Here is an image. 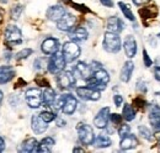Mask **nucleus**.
<instances>
[{
	"label": "nucleus",
	"mask_w": 160,
	"mask_h": 153,
	"mask_svg": "<svg viewBox=\"0 0 160 153\" xmlns=\"http://www.w3.org/2000/svg\"><path fill=\"white\" fill-rule=\"evenodd\" d=\"M86 85L98 89V90H103L106 89L107 84L110 83V76L107 73V71H105L103 68H100L98 71H94L92 74L89 76L86 80Z\"/></svg>",
	"instance_id": "1"
},
{
	"label": "nucleus",
	"mask_w": 160,
	"mask_h": 153,
	"mask_svg": "<svg viewBox=\"0 0 160 153\" xmlns=\"http://www.w3.org/2000/svg\"><path fill=\"white\" fill-rule=\"evenodd\" d=\"M102 46H103V50L108 53H118L122 47V42H121L118 34L111 32V31L105 32Z\"/></svg>",
	"instance_id": "2"
},
{
	"label": "nucleus",
	"mask_w": 160,
	"mask_h": 153,
	"mask_svg": "<svg viewBox=\"0 0 160 153\" xmlns=\"http://www.w3.org/2000/svg\"><path fill=\"white\" fill-rule=\"evenodd\" d=\"M62 53L65 58L67 63H73L74 61H77L80 57L81 48H80V46H78V42H74V41L70 40V41H67L63 45Z\"/></svg>",
	"instance_id": "3"
},
{
	"label": "nucleus",
	"mask_w": 160,
	"mask_h": 153,
	"mask_svg": "<svg viewBox=\"0 0 160 153\" xmlns=\"http://www.w3.org/2000/svg\"><path fill=\"white\" fill-rule=\"evenodd\" d=\"M65 64H67V61H65V58L63 56V53L57 52V53L52 55L51 58L48 59V62H47V69H48V72L51 74L57 76L62 71H64Z\"/></svg>",
	"instance_id": "4"
},
{
	"label": "nucleus",
	"mask_w": 160,
	"mask_h": 153,
	"mask_svg": "<svg viewBox=\"0 0 160 153\" xmlns=\"http://www.w3.org/2000/svg\"><path fill=\"white\" fill-rule=\"evenodd\" d=\"M77 131H78V136H79V141L82 145H85V146L94 145L95 134H94V129L90 125L80 122L77 126Z\"/></svg>",
	"instance_id": "5"
},
{
	"label": "nucleus",
	"mask_w": 160,
	"mask_h": 153,
	"mask_svg": "<svg viewBox=\"0 0 160 153\" xmlns=\"http://www.w3.org/2000/svg\"><path fill=\"white\" fill-rule=\"evenodd\" d=\"M4 40H5L6 45H9V46L21 45V43H22V32H21V30L18 26H15V25H9V26L5 29Z\"/></svg>",
	"instance_id": "6"
},
{
	"label": "nucleus",
	"mask_w": 160,
	"mask_h": 153,
	"mask_svg": "<svg viewBox=\"0 0 160 153\" xmlns=\"http://www.w3.org/2000/svg\"><path fill=\"white\" fill-rule=\"evenodd\" d=\"M75 83H77V76L70 71H62L57 74V84L63 90L74 88Z\"/></svg>",
	"instance_id": "7"
},
{
	"label": "nucleus",
	"mask_w": 160,
	"mask_h": 153,
	"mask_svg": "<svg viewBox=\"0 0 160 153\" xmlns=\"http://www.w3.org/2000/svg\"><path fill=\"white\" fill-rule=\"evenodd\" d=\"M75 93L79 96L81 100L85 101H98L101 98V92L98 89H94L89 85L85 87H77L75 88Z\"/></svg>",
	"instance_id": "8"
},
{
	"label": "nucleus",
	"mask_w": 160,
	"mask_h": 153,
	"mask_svg": "<svg viewBox=\"0 0 160 153\" xmlns=\"http://www.w3.org/2000/svg\"><path fill=\"white\" fill-rule=\"evenodd\" d=\"M25 100L31 109H38L42 105V92L38 88H30L25 93Z\"/></svg>",
	"instance_id": "9"
},
{
	"label": "nucleus",
	"mask_w": 160,
	"mask_h": 153,
	"mask_svg": "<svg viewBox=\"0 0 160 153\" xmlns=\"http://www.w3.org/2000/svg\"><path fill=\"white\" fill-rule=\"evenodd\" d=\"M60 43L58 38L56 37H47L41 45V51L46 56H52L57 52H59Z\"/></svg>",
	"instance_id": "10"
},
{
	"label": "nucleus",
	"mask_w": 160,
	"mask_h": 153,
	"mask_svg": "<svg viewBox=\"0 0 160 153\" xmlns=\"http://www.w3.org/2000/svg\"><path fill=\"white\" fill-rule=\"evenodd\" d=\"M75 22H77V18L72 14L65 13L64 16L57 21V29L59 31H64V32H69L72 29L75 27Z\"/></svg>",
	"instance_id": "11"
},
{
	"label": "nucleus",
	"mask_w": 160,
	"mask_h": 153,
	"mask_svg": "<svg viewBox=\"0 0 160 153\" xmlns=\"http://www.w3.org/2000/svg\"><path fill=\"white\" fill-rule=\"evenodd\" d=\"M110 108L105 106L102 108L100 111L98 113V115L94 117V125L98 129H106L107 124L110 121Z\"/></svg>",
	"instance_id": "12"
},
{
	"label": "nucleus",
	"mask_w": 160,
	"mask_h": 153,
	"mask_svg": "<svg viewBox=\"0 0 160 153\" xmlns=\"http://www.w3.org/2000/svg\"><path fill=\"white\" fill-rule=\"evenodd\" d=\"M123 48H124L126 56L129 58V59L136 57L137 51H138V46H137V41H136L134 36L128 35L127 37L124 38V41H123Z\"/></svg>",
	"instance_id": "13"
},
{
	"label": "nucleus",
	"mask_w": 160,
	"mask_h": 153,
	"mask_svg": "<svg viewBox=\"0 0 160 153\" xmlns=\"http://www.w3.org/2000/svg\"><path fill=\"white\" fill-rule=\"evenodd\" d=\"M92 72L94 71H92L91 66H88L85 62H78L77 66H74V68H73V73L75 74V76H79L82 80H86L92 74Z\"/></svg>",
	"instance_id": "14"
},
{
	"label": "nucleus",
	"mask_w": 160,
	"mask_h": 153,
	"mask_svg": "<svg viewBox=\"0 0 160 153\" xmlns=\"http://www.w3.org/2000/svg\"><path fill=\"white\" fill-rule=\"evenodd\" d=\"M78 108V100L72 94H65V100L62 108V113L64 115H73Z\"/></svg>",
	"instance_id": "15"
},
{
	"label": "nucleus",
	"mask_w": 160,
	"mask_h": 153,
	"mask_svg": "<svg viewBox=\"0 0 160 153\" xmlns=\"http://www.w3.org/2000/svg\"><path fill=\"white\" fill-rule=\"evenodd\" d=\"M31 129L35 134L41 135L47 131L48 129V122H46L40 115H33L31 117Z\"/></svg>",
	"instance_id": "16"
},
{
	"label": "nucleus",
	"mask_w": 160,
	"mask_h": 153,
	"mask_svg": "<svg viewBox=\"0 0 160 153\" xmlns=\"http://www.w3.org/2000/svg\"><path fill=\"white\" fill-rule=\"evenodd\" d=\"M68 34H69V38L72 41H74V42H84L89 37L88 30L85 27H82V26H75Z\"/></svg>",
	"instance_id": "17"
},
{
	"label": "nucleus",
	"mask_w": 160,
	"mask_h": 153,
	"mask_svg": "<svg viewBox=\"0 0 160 153\" xmlns=\"http://www.w3.org/2000/svg\"><path fill=\"white\" fill-rule=\"evenodd\" d=\"M65 13L67 11H65V8L64 6H62V5H53V6H49L48 8V10L46 13V16H47L48 20L57 22V21H59L64 16Z\"/></svg>",
	"instance_id": "18"
},
{
	"label": "nucleus",
	"mask_w": 160,
	"mask_h": 153,
	"mask_svg": "<svg viewBox=\"0 0 160 153\" xmlns=\"http://www.w3.org/2000/svg\"><path fill=\"white\" fill-rule=\"evenodd\" d=\"M124 22L118 18V16H111L108 18L106 21V27L108 31L111 32H116V34H120L124 30Z\"/></svg>",
	"instance_id": "19"
},
{
	"label": "nucleus",
	"mask_w": 160,
	"mask_h": 153,
	"mask_svg": "<svg viewBox=\"0 0 160 153\" xmlns=\"http://www.w3.org/2000/svg\"><path fill=\"white\" fill-rule=\"evenodd\" d=\"M15 76V69L11 66H1L0 67V84H8Z\"/></svg>",
	"instance_id": "20"
},
{
	"label": "nucleus",
	"mask_w": 160,
	"mask_h": 153,
	"mask_svg": "<svg viewBox=\"0 0 160 153\" xmlns=\"http://www.w3.org/2000/svg\"><path fill=\"white\" fill-rule=\"evenodd\" d=\"M138 145V140L134 135L132 134H128L127 136L122 137L121 138V142H120V148L122 151H127V150H132L134 147H137Z\"/></svg>",
	"instance_id": "21"
},
{
	"label": "nucleus",
	"mask_w": 160,
	"mask_h": 153,
	"mask_svg": "<svg viewBox=\"0 0 160 153\" xmlns=\"http://www.w3.org/2000/svg\"><path fill=\"white\" fill-rule=\"evenodd\" d=\"M134 72V63L132 61H127L124 62L122 69H121V76L120 79L123 82V83H128L132 78V74Z\"/></svg>",
	"instance_id": "22"
},
{
	"label": "nucleus",
	"mask_w": 160,
	"mask_h": 153,
	"mask_svg": "<svg viewBox=\"0 0 160 153\" xmlns=\"http://www.w3.org/2000/svg\"><path fill=\"white\" fill-rule=\"evenodd\" d=\"M56 98H57V96H56V92H54L51 87H46L44 90L42 92V104H43L46 108L53 106Z\"/></svg>",
	"instance_id": "23"
},
{
	"label": "nucleus",
	"mask_w": 160,
	"mask_h": 153,
	"mask_svg": "<svg viewBox=\"0 0 160 153\" xmlns=\"http://www.w3.org/2000/svg\"><path fill=\"white\" fill-rule=\"evenodd\" d=\"M149 122L157 132H160V106L152 108L149 113Z\"/></svg>",
	"instance_id": "24"
},
{
	"label": "nucleus",
	"mask_w": 160,
	"mask_h": 153,
	"mask_svg": "<svg viewBox=\"0 0 160 153\" xmlns=\"http://www.w3.org/2000/svg\"><path fill=\"white\" fill-rule=\"evenodd\" d=\"M38 145L40 142L36 140V138H27L25 140L20 146V152H27V153H32V152H37V148H38Z\"/></svg>",
	"instance_id": "25"
},
{
	"label": "nucleus",
	"mask_w": 160,
	"mask_h": 153,
	"mask_svg": "<svg viewBox=\"0 0 160 153\" xmlns=\"http://www.w3.org/2000/svg\"><path fill=\"white\" fill-rule=\"evenodd\" d=\"M56 145V141H54V138L53 137H44L42 141L40 142V145H38V148H37V152H51L52 151V148H53V146Z\"/></svg>",
	"instance_id": "26"
},
{
	"label": "nucleus",
	"mask_w": 160,
	"mask_h": 153,
	"mask_svg": "<svg viewBox=\"0 0 160 153\" xmlns=\"http://www.w3.org/2000/svg\"><path fill=\"white\" fill-rule=\"evenodd\" d=\"M112 145V140L108 135L106 134H100L98 137H95V141H94V146L98 147V148H107Z\"/></svg>",
	"instance_id": "27"
},
{
	"label": "nucleus",
	"mask_w": 160,
	"mask_h": 153,
	"mask_svg": "<svg viewBox=\"0 0 160 153\" xmlns=\"http://www.w3.org/2000/svg\"><path fill=\"white\" fill-rule=\"evenodd\" d=\"M122 116L126 121H133L136 119V110L133 109L132 105L129 104H126L123 110H122Z\"/></svg>",
	"instance_id": "28"
},
{
	"label": "nucleus",
	"mask_w": 160,
	"mask_h": 153,
	"mask_svg": "<svg viewBox=\"0 0 160 153\" xmlns=\"http://www.w3.org/2000/svg\"><path fill=\"white\" fill-rule=\"evenodd\" d=\"M118 6H120L121 11H122V14L124 15L126 19H128L129 21H134V20H136V18H134V15H133V13H132L129 5L124 4L123 1H120V3H118Z\"/></svg>",
	"instance_id": "29"
},
{
	"label": "nucleus",
	"mask_w": 160,
	"mask_h": 153,
	"mask_svg": "<svg viewBox=\"0 0 160 153\" xmlns=\"http://www.w3.org/2000/svg\"><path fill=\"white\" fill-rule=\"evenodd\" d=\"M139 14L142 15L143 20L153 19V18H155V16L158 15V11H157V9H154V8H144V9H140Z\"/></svg>",
	"instance_id": "30"
},
{
	"label": "nucleus",
	"mask_w": 160,
	"mask_h": 153,
	"mask_svg": "<svg viewBox=\"0 0 160 153\" xmlns=\"http://www.w3.org/2000/svg\"><path fill=\"white\" fill-rule=\"evenodd\" d=\"M138 132L139 135L144 138V140H147V141H152L153 140V134H152V131L147 127V126H139L138 127Z\"/></svg>",
	"instance_id": "31"
},
{
	"label": "nucleus",
	"mask_w": 160,
	"mask_h": 153,
	"mask_svg": "<svg viewBox=\"0 0 160 153\" xmlns=\"http://www.w3.org/2000/svg\"><path fill=\"white\" fill-rule=\"evenodd\" d=\"M40 116L46 121V122H52V121H54V120H57V115L54 114V113H52V111H48V110H44V111H42L40 114Z\"/></svg>",
	"instance_id": "32"
},
{
	"label": "nucleus",
	"mask_w": 160,
	"mask_h": 153,
	"mask_svg": "<svg viewBox=\"0 0 160 153\" xmlns=\"http://www.w3.org/2000/svg\"><path fill=\"white\" fill-rule=\"evenodd\" d=\"M32 53H33V50H32V48H23L22 51H20V52H18V53H16L15 58H16V61L26 59V58L30 57Z\"/></svg>",
	"instance_id": "33"
},
{
	"label": "nucleus",
	"mask_w": 160,
	"mask_h": 153,
	"mask_svg": "<svg viewBox=\"0 0 160 153\" xmlns=\"http://www.w3.org/2000/svg\"><path fill=\"white\" fill-rule=\"evenodd\" d=\"M23 9H25L23 5H15V6L11 9V18L14 20H18L21 16Z\"/></svg>",
	"instance_id": "34"
},
{
	"label": "nucleus",
	"mask_w": 160,
	"mask_h": 153,
	"mask_svg": "<svg viewBox=\"0 0 160 153\" xmlns=\"http://www.w3.org/2000/svg\"><path fill=\"white\" fill-rule=\"evenodd\" d=\"M64 100H65V94H63V95H59L58 98H56L54 104H53V108H54L56 111H57V110H62L63 104H64Z\"/></svg>",
	"instance_id": "35"
},
{
	"label": "nucleus",
	"mask_w": 160,
	"mask_h": 153,
	"mask_svg": "<svg viewBox=\"0 0 160 153\" xmlns=\"http://www.w3.org/2000/svg\"><path fill=\"white\" fill-rule=\"evenodd\" d=\"M128 134H131V126L129 125H127V124H123V125H121L120 129H118V135H120V137H124V136H127Z\"/></svg>",
	"instance_id": "36"
},
{
	"label": "nucleus",
	"mask_w": 160,
	"mask_h": 153,
	"mask_svg": "<svg viewBox=\"0 0 160 153\" xmlns=\"http://www.w3.org/2000/svg\"><path fill=\"white\" fill-rule=\"evenodd\" d=\"M143 62H144V66L147 68H149V67L153 66V59L148 56V52L145 50H143Z\"/></svg>",
	"instance_id": "37"
},
{
	"label": "nucleus",
	"mask_w": 160,
	"mask_h": 153,
	"mask_svg": "<svg viewBox=\"0 0 160 153\" xmlns=\"http://www.w3.org/2000/svg\"><path fill=\"white\" fill-rule=\"evenodd\" d=\"M122 119H123V116L120 115V114H111L110 115V121H111L113 125H121Z\"/></svg>",
	"instance_id": "38"
},
{
	"label": "nucleus",
	"mask_w": 160,
	"mask_h": 153,
	"mask_svg": "<svg viewBox=\"0 0 160 153\" xmlns=\"http://www.w3.org/2000/svg\"><path fill=\"white\" fill-rule=\"evenodd\" d=\"M133 104L137 106V108H145V104H147V101L142 98V96H138V98H136L134 100H133Z\"/></svg>",
	"instance_id": "39"
},
{
	"label": "nucleus",
	"mask_w": 160,
	"mask_h": 153,
	"mask_svg": "<svg viewBox=\"0 0 160 153\" xmlns=\"http://www.w3.org/2000/svg\"><path fill=\"white\" fill-rule=\"evenodd\" d=\"M35 69L36 71H41L43 67H44V59L43 58H36V61H35Z\"/></svg>",
	"instance_id": "40"
},
{
	"label": "nucleus",
	"mask_w": 160,
	"mask_h": 153,
	"mask_svg": "<svg viewBox=\"0 0 160 153\" xmlns=\"http://www.w3.org/2000/svg\"><path fill=\"white\" fill-rule=\"evenodd\" d=\"M113 103H115V105L117 108H120L121 105L123 104V96L120 95V94H116V95L113 96Z\"/></svg>",
	"instance_id": "41"
},
{
	"label": "nucleus",
	"mask_w": 160,
	"mask_h": 153,
	"mask_svg": "<svg viewBox=\"0 0 160 153\" xmlns=\"http://www.w3.org/2000/svg\"><path fill=\"white\" fill-rule=\"evenodd\" d=\"M36 83H37V84H40L41 87H44V88H46V87H49L48 82H47V80H46V79H44L43 76H41V78H38V79L36 80Z\"/></svg>",
	"instance_id": "42"
},
{
	"label": "nucleus",
	"mask_w": 160,
	"mask_h": 153,
	"mask_svg": "<svg viewBox=\"0 0 160 153\" xmlns=\"http://www.w3.org/2000/svg\"><path fill=\"white\" fill-rule=\"evenodd\" d=\"M132 1H133V4H134L136 6H142V5L148 4L150 0H132Z\"/></svg>",
	"instance_id": "43"
},
{
	"label": "nucleus",
	"mask_w": 160,
	"mask_h": 153,
	"mask_svg": "<svg viewBox=\"0 0 160 153\" xmlns=\"http://www.w3.org/2000/svg\"><path fill=\"white\" fill-rule=\"evenodd\" d=\"M100 3L106 8H112L113 6V1L112 0H100Z\"/></svg>",
	"instance_id": "44"
},
{
	"label": "nucleus",
	"mask_w": 160,
	"mask_h": 153,
	"mask_svg": "<svg viewBox=\"0 0 160 153\" xmlns=\"http://www.w3.org/2000/svg\"><path fill=\"white\" fill-rule=\"evenodd\" d=\"M91 68H92V71H98V69H100V68H102V64L101 63H99V62H92L91 63Z\"/></svg>",
	"instance_id": "45"
},
{
	"label": "nucleus",
	"mask_w": 160,
	"mask_h": 153,
	"mask_svg": "<svg viewBox=\"0 0 160 153\" xmlns=\"http://www.w3.org/2000/svg\"><path fill=\"white\" fill-rule=\"evenodd\" d=\"M153 74H154V78H155L158 82H160V69L159 68H157V67H155V69H154Z\"/></svg>",
	"instance_id": "46"
},
{
	"label": "nucleus",
	"mask_w": 160,
	"mask_h": 153,
	"mask_svg": "<svg viewBox=\"0 0 160 153\" xmlns=\"http://www.w3.org/2000/svg\"><path fill=\"white\" fill-rule=\"evenodd\" d=\"M5 150V141L2 137H0V152H2Z\"/></svg>",
	"instance_id": "47"
},
{
	"label": "nucleus",
	"mask_w": 160,
	"mask_h": 153,
	"mask_svg": "<svg viewBox=\"0 0 160 153\" xmlns=\"http://www.w3.org/2000/svg\"><path fill=\"white\" fill-rule=\"evenodd\" d=\"M57 126L58 127H64L65 126V121L64 120H60V119H57Z\"/></svg>",
	"instance_id": "48"
},
{
	"label": "nucleus",
	"mask_w": 160,
	"mask_h": 153,
	"mask_svg": "<svg viewBox=\"0 0 160 153\" xmlns=\"http://www.w3.org/2000/svg\"><path fill=\"white\" fill-rule=\"evenodd\" d=\"M154 63H155V67H157V68H159V69H160V57L157 58Z\"/></svg>",
	"instance_id": "49"
},
{
	"label": "nucleus",
	"mask_w": 160,
	"mask_h": 153,
	"mask_svg": "<svg viewBox=\"0 0 160 153\" xmlns=\"http://www.w3.org/2000/svg\"><path fill=\"white\" fill-rule=\"evenodd\" d=\"M73 151H74V152H84V150H82V148H79V147H75Z\"/></svg>",
	"instance_id": "50"
},
{
	"label": "nucleus",
	"mask_w": 160,
	"mask_h": 153,
	"mask_svg": "<svg viewBox=\"0 0 160 153\" xmlns=\"http://www.w3.org/2000/svg\"><path fill=\"white\" fill-rule=\"evenodd\" d=\"M2 99H4V93L0 90V105H1V103H2Z\"/></svg>",
	"instance_id": "51"
},
{
	"label": "nucleus",
	"mask_w": 160,
	"mask_h": 153,
	"mask_svg": "<svg viewBox=\"0 0 160 153\" xmlns=\"http://www.w3.org/2000/svg\"><path fill=\"white\" fill-rule=\"evenodd\" d=\"M158 38H159V40H160V32H159V34H158Z\"/></svg>",
	"instance_id": "52"
},
{
	"label": "nucleus",
	"mask_w": 160,
	"mask_h": 153,
	"mask_svg": "<svg viewBox=\"0 0 160 153\" xmlns=\"http://www.w3.org/2000/svg\"><path fill=\"white\" fill-rule=\"evenodd\" d=\"M159 145H160V140H159Z\"/></svg>",
	"instance_id": "53"
}]
</instances>
